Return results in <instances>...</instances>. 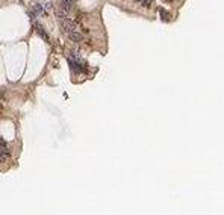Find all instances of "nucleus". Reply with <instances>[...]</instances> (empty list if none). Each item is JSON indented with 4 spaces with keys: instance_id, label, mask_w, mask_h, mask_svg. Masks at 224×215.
Returning a JSON list of instances; mask_svg holds the SVG:
<instances>
[{
    "instance_id": "obj_1",
    "label": "nucleus",
    "mask_w": 224,
    "mask_h": 215,
    "mask_svg": "<svg viewBox=\"0 0 224 215\" xmlns=\"http://www.w3.org/2000/svg\"><path fill=\"white\" fill-rule=\"evenodd\" d=\"M59 21H61L62 30H64L74 43H80V41H82V35H80V32H79V27H77V24H76L73 20H70V18L65 15V17H59Z\"/></svg>"
},
{
    "instance_id": "obj_2",
    "label": "nucleus",
    "mask_w": 224,
    "mask_h": 215,
    "mask_svg": "<svg viewBox=\"0 0 224 215\" xmlns=\"http://www.w3.org/2000/svg\"><path fill=\"white\" fill-rule=\"evenodd\" d=\"M68 64H70V68H71L73 73L80 74V73L84 71V65H85V62L80 59V56H79L76 52H71V55L68 56Z\"/></svg>"
},
{
    "instance_id": "obj_3",
    "label": "nucleus",
    "mask_w": 224,
    "mask_h": 215,
    "mask_svg": "<svg viewBox=\"0 0 224 215\" xmlns=\"http://www.w3.org/2000/svg\"><path fill=\"white\" fill-rule=\"evenodd\" d=\"M73 8V0H61V9L68 12Z\"/></svg>"
},
{
    "instance_id": "obj_4",
    "label": "nucleus",
    "mask_w": 224,
    "mask_h": 215,
    "mask_svg": "<svg viewBox=\"0 0 224 215\" xmlns=\"http://www.w3.org/2000/svg\"><path fill=\"white\" fill-rule=\"evenodd\" d=\"M159 14H161L162 21H170V20H171V15H170V14H168L164 8H161V9H159Z\"/></svg>"
},
{
    "instance_id": "obj_5",
    "label": "nucleus",
    "mask_w": 224,
    "mask_h": 215,
    "mask_svg": "<svg viewBox=\"0 0 224 215\" xmlns=\"http://www.w3.org/2000/svg\"><path fill=\"white\" fill-rule=\"evenodd\" d=\"M0 145H2V161H5V158H6V155H8V147H6L3 138L0 139Z\"/></svg>"
},
{
    "instance_id": "obj_6",
    "label": "nucleus",
    "mask_w": 224,
    "mask_h": 215,
    "mask_svg": "<svg viewBox=\"0 0 224 215\" xmlns=\"http://www.w3.org/2000/svg\"><path fill=\"white\" fill-rule=\"evenodd\" d=\"M37 29H38V34H40V35H41V37H43V38H44L45 41H48V35H47V34H45L44 27H41V26H40V24H38V26H37Z\"/></svg>"
},
{
    "instance_id": "obj_7",
    "label": "nucleus",
    "mask_w": 224,
    "mask_h": 215,
    "mask_svg": "<svg viewBox=\"0 0 224 215\" xmlns=\"http://www.w3.org/2000/svg\"><path fill=\"white\" fill-rule=\"evenodd\" d=\"M151 3H153V0H141V5H142L144 8H150Z\"/></svg>"
},
{
    "instance_id": "obj_8",
    "label": "nucleus",
    "mask_w": 224,
    "mask_h": 215,
    "mask_svg": "<svg viewBox=\"0 0 224 215\" xmlns=\"http://www.w3.org/2000/svg\"><path fill=\"white\" fill-rule=\"evenodd\" d=\"M44 9H45V11H50V9H52V2H47V3H45Z\"/></svg>"
},
{
    "instance_id": "obj_9",
    "label": "nucleus",
    "mask_w": 224,
    "mask_h": 215,
    "mask_svg": "<svg viewBox=\"0 0 224 215\" xmlns=\"http://www.w3.org/2000/svg\"><path fill=\"white\" fill-rule=\"evenodd\" d=\"M135 2H138V3H141V0H135Z\"/></svg>"
},
{
    "instance_id": "obj_10",
    "label": "nucleus",
    "mask_w": 224,
    "mask_h": 215,
    "mask_svg": "<svg viewBox=\"0 0 224 215\" xmlns=\"http://www.w3.org/2000/svg\"><path fill=\"white\" fill-rule=\"evenodd\" d=\"M165 2H173V0H165Z\"/></svg>"
}]
</instances>
